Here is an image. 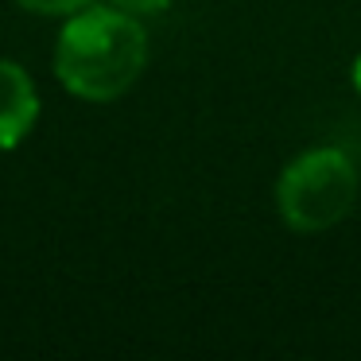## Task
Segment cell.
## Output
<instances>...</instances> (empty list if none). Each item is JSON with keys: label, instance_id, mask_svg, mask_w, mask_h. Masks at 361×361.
<instances>
[{"label": "cell", "instance_id": "1", "mask_svg": "<svg viewBox=\"0 0 361 361\" xmlns=\"http://www.w3.org/2000/svg\"><path fill=\"white\" fill-rule=\"evenodd\" d=\"M148 66V32L113 4L71 12L55 43V78L82 102H113L128 94Z\"/></svg>", "mask_w": 361, "mask_h": 361}, {"label": "cell", "instance_id": "2", "mask_svg": "<svg viewBox=\"0 0 361 361\" xmlns=\"http://www.w3.org/2000/svg\"><path fill=\"white\" fill-rule=\"evenodd\" d=\"M357 167L342 148H311L299 152L288 167H283L280 183H276V206L288 229L295 233H322V229L338 226L357 202Z\"/></svg>", "mask_w": 361, "mask_h": 361}, {"label": "cell", "instance_id": "3", "mask_svg": "<svg viewBox=\"0 0 361 361\" xmlns=\"http://www.w3.org/2000/svg\"><path fill=\"white\" fill-rule=\"evenodd\" d=\"M35 121H39V94L32 74L12 59H0V152L20 148Z\"/></svg>", "mask_w": 361, "mask_h": 361}, {"label": "cell", "instance_id": "4", "mask_svg": "<svg viewBox=\"0 0 361 361\" xmlns=\"http://www.w3.org/2000/svg\"><path fill=\"white\" fill-rule=\"evenodd\" d=\"M20 8L35 12V16H71V12L86 8L94 0H16Z\"/></svg>", "mask_w": 361, "mask_h": 361}, {"label": "cell", "instance_id": "5", "mask_svg": "<svg viewBox=\"0 0 361 361\" xmlns=\"http://www.w3.org/2000/svg\"><path fill=\"white\" fill-rule=\"evenodd\" d=\"M109 4H113V8H121V12H128V16H136V20L159 16V12L171 8V0H109Z\"/></svg>", "mask_w": 361, "mask_h": 361}, {"label": "cell", "instance_id": "6", "mask_svg": "<svg viewBox=\"0 0 361 361\" xmlns=\"http://www.w3.org/2000/svg\"><path fill=\"white\" fill-rule=\"evenodd\" d=\"M353 86H357V94H361V59L353 63Z\"/></svg>", "mask_w": 361, "mask_h": 361}]
</instances>
